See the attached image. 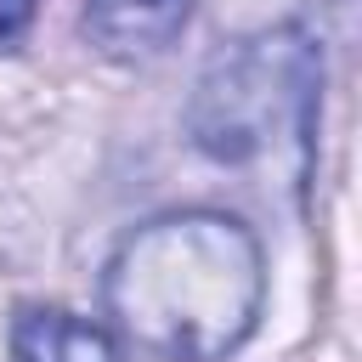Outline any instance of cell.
Returning <instances> with one entry per match:
<instances>
[{
	"instance_id": "obj_2",
	"label": "cell",
	"mask_w": 362,
	"mask_h": 362,
	"mask_svg": "<svg viewBox=\"0 0 362 362\" xmlns=\"http://www.w3.org/2000/svg\"><path fill=\"white\" fill-rule=\"evenodd\" d=\"M317 107H322V45L300 23H277L209 57L187 102V136L215 164H249L277 141H300V158L311 164Z\"/></svg>"
},
{
	"instance_id": "obj_5",
	"label": "cell",
	"mask_w": 362,
	"mask_h": 362,
	"mask_svg": "<svg viewBox=\"0 0 362 362\" xmlns=\"http://www.w3.org/2000/svg\"><path fill=\"white\" fill-rule=\"evenodd\" d=\"M34 6L40 0H0V51H17L28 23H34Z\"/></svg>"
},
{
	"instance_id": "obj_3",
	"label": "cell",
	"mask_w": 362,
	"mask_h": 362,
	"mask_svg": "<svg viewBox=\"0 0 362 362\" xmlns=\"http://www.w3.org/2000/svg\"><path fill=\"white\" fill-rule=\"evenodd\" d=\"M192 0H85V34L107 57H158L187 28Z\"/></svg>"
},
{
	"instance_id": "obj_1",
	"label": "cell",
	"mask_w": 362,
	"mask_h": 362,
	"mask_svg": "<svg viewBox=\"0 0 362 362\" xmlns=\"http://www.w3.org/2000/svg\"><path fill=\"white\" fill-rule=\"evenodd\" d=\"M260 300V243L221 209H175L136 226L102 272L119 339L153 362H221L249 339Z\"/></svg>"
},
{
	"instance_id": "obj_4",
	"label": "cell",
	"mask_w": 362,
	"mask_h": 362,
	"mask_svg": "<svg viewBox=\"0 0 362 362\" xmlns=\"http://www.w3.org/2000/svg\"><path fill=\"white\" fill-rule=\"evenodd\" d=\"M11 362H119V351L96 322L62 305H23L11 322Z\"/></svg>"
}]
</instances>
